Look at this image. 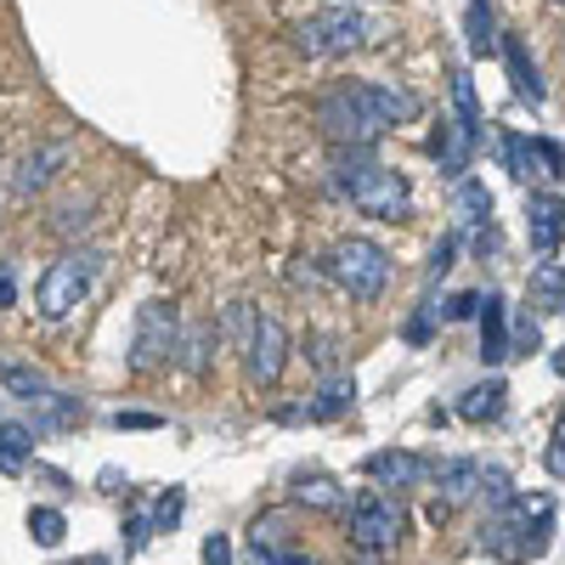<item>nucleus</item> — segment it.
Here are the masks:
<instances>
[{"instance_id":"72a5a7b5","label":"nucleus","mask_w":565,"mask_h":565,"mask_svg":"<svg viewBox=\"0 0 565 565\" xmlns=\"http://www.w3.org/2000/svg\"><path fill=\"white\" fill-rule=\"evenodd\" d=\"M452 260H458V238H441V244L430 249V266H424V282L447 277V271H452Z\"/></svg>"},{"instance_id":"de8ad7c7","label":"nucleus","mask_w":565,"mask_h":565,"mask_svg":"<svg viewBox=\"0 0 565 565\" xmlns=\"http://www.w3.org/2000/svg\"><path fill=\"white\" fill-rule=\"evenodd\" d=\"M351 7H356V0H351Z\"/></svg>"},{"instance_id":"cd10ccee","label":"nucleus","mask_w":565,"mask_h":565,"mask_svg":"<svg viewBox=\"0 0 565 565\" xmlns=\"http://www.w3.org/2000/svg\"><path fill=\"white\" fill-rule=\"evenodd\" d=\"M452 108H458V125L481 141V103H476V79L463 68H452Z\"/></svg>"},{"instance_id":"4468645a","label":"nucleus","mask_w":565,"mask_h":565,"mask_svg":"<svg viewBox=\"0 0 565 565\" xmlns=\"http://www.w3.org/2000/svg\"><path fill=\"white\" fill-rule=\"evenodd\" d=\"M68 164V148L63 141H52V148H34L23 164H18V175H12V193L18 199H34V193H45V186L57 181V170Z\"/></svg>"},{"instance_id":"2f4dec72","label":"nucleus","mask_w":565,"mask_h":565,"mask_svg":"<svg viewBox=\"0 0 565 565\" xmlns=\"http://www.w3.org/2000/svg\"><path fill=\"white\" fill-rule=\"evenodd\" d=\"M119 537H125V554H141V548L153 543V514H125Z\"/></svg>"},{"instance_id":"ddd939ff","label":"nucleus","mask_w":565,"mask_h":565,"mask_svg":"<svg viewBox=\"0 0 565 565\" xmlns=\"http://www.w3.org/2000/svg\"><path fill=\"white\" fill-rule=\"evenodd\" d=\"M498 52H503V68H509L514 97L537 108V103L548 97V85H543V74H537V63H532V52H526V40H521V34H503V40H498Z\"/></svg>"},{"instance_id":"a18cd8bd","label":"nucleus","mask_w":565,"mask_h":565,"mask_svg":"<svg viewBox=\"0 0 565 565\" xmlns=\"http://www.w3.org/2000/svg\"><path fill=\"white\" fill-rule=\"evenodd\" d=\"M554 373H559V380H565V351H554Z\"/></svg>"},{"instance_id":"f704fd0d","label":"nucleus","mask_w":565,"mask_h":565,"mask_svg":"<svg viewBox=\"0 0 565 565\" xmlns=\"http://www.w3.org/2000/svg\"><path fill=\"white\" fill-rule=\"evenodd\" d=\"M543 469L554 481H565V418H559V430H554V441L543 447Z\"/></svg>"},{"instance_id":"7ed1b4c3","label":"nucleus","mask_w":565,"mask_h":565,"mask_svg":"<svg viewBox=\"0 0 565 565\" xmlns=\"http://www.w3.org/2000/svg\"><path fill=\"white\" fill-rule=\"evenodd\" d=\"M548 537H554V503L537 492H514L509 503H498L487 514V526H481V548L503 565H526L537 554H548Z\"/></svg>"},{"instance_id":"4be33fe9","label":"nucleus","mask_w":565,"mask_h":565,"mask_svg":"<svg viewBox=\"0 0 565 565\" xmlns=\"http://www.w3.org/2000/svg\"><path fill=\"white\" fill-rule=\"evenodd\" d=\"M295 503H306V509H345L351 492L334 476H300L295 481Z\"/></svg>"},{"instance_id":"ea45409f","label":"nucleus","mask_w":565,"mask_h":565,"mask_svg":"<svg viewBox=\"0 0 565 565\" xmlns=\"http://www.w3.org/2000/svg\"><path fill=\"white\" fill-rule=\"evenodd\" d=\"M481 300H487V295H452V300H447V317H458V322H463V317H481Z\"/></svg>"},{"instance_id":"aec40b11","label":"nucleus","mask_w":565,"mask_h":565,"mask_svg":"<svg viewBox=\"0 0 565 565\" xmlns=\"http://www.w3.org/2000/svg\"><path fill=\"white\" fill-rule=\"evenodd\" d=\"M503 407H509V385H503V380H481V385L463 391L458 418H463V424H492V418H503Z\"/></svg>"},{"instance_id":"79ce46f5","label":"nucleus","mask_w":565,"mask_h":565,"mask_svg":"<svg viewBox=\"0 0 565 565\" xmlns=\"http://www.w3.org/2000/svg\"><path fill=\"white\" fill-rule=\"evenodd\" d=\"M271 565H317L311 554H300V548H277V559Z\"/></svg>"},{"instance_id":"f3484780","label":"nucleus","mask_w":565,"mask_h":565,"mask_svg":"<svg viewBox=\"0 0 565 565\" xmlns=\"http://www.w3.org/2000/svg\"><path fill=\"white\" fill-rule=\"evenodd\" d=\"M34 424L23 418H0V476H23L29 458H34Z\"/></svg>"},{"instance_id":"e433bc0d","label":"nucleus","mask_w":565,"mask_h":565,"mask_svg":"<svg viewBox=\"0 0 565 565\" xmlns=\"http://www.w3.org/2000/svg\"><path fill=\"white\" fill-rule=\"evenodd\" d=\"M537 159H543V175H565V148L548 136H537Z\"/></svg>"},{"instance_id":"5701e85b","label":"nucleus","mask_w":565,"mask_h":565,"mask_svg":"<svg viewBox=\"0 0 565 565\" xmlns=\"http://www.w3.org/2000/svg\"><path fill=\"white\" fill-rule=\"evenodd\" d=\"M0 385H7L18 402H40V396H52V380H45V373L40 367H29V362H7V367H0Z\"/></svg>"},{"instance_id":"6e6552de","label":"nucleus","mask_w":565,"mask_h":565,"mask_svg":"<svg viewBox=\"0 0 565 565\" xmlns=\"http://www.w3.org/2000/svg\"><path fill=\"white\" fill-rule=\"evenodd\" d=\"M402 526H407V514H402V503L385 498V492H362V498L351 503V543L367 548V554H391V548L402 543Z\"/></svg>"},{"instance_id":"b1692460","label":"nucleus","mask_w":565,"mask_h":565,"mask_svg":"<svg viewBox=\"0 0 565 565\" xmlns=\"http://www.w3.org/2000/svg\"><path fill=\"white\" fill-rule=\"evenodd\" d=\"M90 226H97V199H90V193H79V199L52 210V232H57V238H79V232H90Z\"/></svg>"},{"instance_id":"39448f33","label":"nucleus","mask_w":565,"mask_h":565,"mask_svg":"<svg viewBox=\"0 0 565 565\" xmlns=\"http://www.w3.org/2000/svg\"><path fill=\"white\" fill-rule=\"evenodd\" d=\"M367 18L351 7V0H340V7H322V12H311L306 23H295V45L306 57H351V52H362L367 45Z\"/></svg>"},{"instance_id":"f8f14e48","label":"nucleus","mask_w":565,"mask_h":565,"mask_svg":"<svg viewBox=\"0 0 565 565\" xmlns=\"http://www.w3.org/2000/svg\"><path fill=\"white\" fill-rule=\"evenodd\" d=\"M526 238H532V255H554L565 244V199L559 193H532L526 199Z\"/></svg>"},{"instance_id":"58836bf2","label":"nucleus","mask_w":565,"mask_h":565,"mask_svg":"<svg viewBox=\"0 0 565 565\" xmlns=\"http://www.w3.org/2000/svg\"><path fill=\"white\" fill-rule=\"evenodd\" d=\"M204 565H232V543H226L221 532L204 537Z\"/></svg>"},{"instance_id":"423d86ee","label":"nucleus","mask_w":565,"mask_h":565,"mask_svg":"<svg viewBox=\"0 0 565 565\" xmlns=\"http://www.w3.org/2000/svg\"><path fill=\"white\" fill-rule=\"evenodd\" d=\"M328 277H334L351 300H380L385 282H391V249L373 244V238H345L328 255Z\"/></svg>"},{"instance_id":"f03ea898","label":"nucleus","mask_w":565,"mask_h":565,"mask_svg":"<svg viewBox=\"0 0 565 565\" xmlns=\"http://www.w3.org/2000/svg\"><path fill=\"white\" fill-rule=\"evenodd\" d=\"M334 186L373 221H407L413 215V186L402 170L373 159V141L356 148H334Z\"/></svg>"},{"instance_id":"473e14b6","label":"nucleus","mask_w":565,"mask_h":565,"mask_svg":"<svg viewBox=\"0 0 565 565\" xmlns=\"http://www.w3.org/2000/svg\"><path fill=\"white\" fill-rule=\"evenodd\" d=\"M532 351H543L537 317H521V322H514V340H509V356H532Z\"/></svg>"},{"instance_id":"a211bd4d","label":"nucleus","mask_w":565,"mask_h":565,"mask_svg":"<svg viewBox=\"0 0 565 565\" xmlns=\"http://www.w3.org/2000/svg\"><path fill=\"white\" fill-rule=\"evenodd\" d=\"M476 322H481V362L498 367L509 356V311H503V295H487Z\"/></svg>"},{"instance_id":"6ab92c4d","label":"nucleus","mask_w":565,"mask_h":565,"mask_svg":"<svg viewBox=\"0 0 565 565\" xmlns=\"http://www.w3.org/2000/svg\"><path fill=\"white\" fill-rule=\"evenodd\" d=\"M79 418H85L79 396L52 391V396H40V402H34V436H63V430H74Z\"/></svg>"},{"instance_id":"c03bdc74","label":"nucleus","mask_w":565,"mask_h":565,"mask_svg":"<svg viewBox=\"0 0 565 565\" xmlns=\"http://www.w3.org/2000/svg\"><path fill=\"white\" fill-rule=\"evenodd\" d=\"M63 565H114L108 554H85V559H63Z\"/></svg>"},{"instance_id":"bb28decb","label":"nucleus","mask_w":565,"mask_h":565,"mask_svg":"<svg viewBox=\"0 0 565 565\" xmlns=\"http://www.w3.org/2000/svg\"><path fill=\"white\" fill-rule=\"evenodd\" d=\"M23 526H29V537H34L40 548H57V543L68 537V521H63V509H52V503H34Z\"/></svg>"},{"instance_id":"20e7f679","label":"nucleus","mask_w":565,"mask_h":565,"mask_svg":"<svg viewBox=\"0 0 565 565\" xmlns=\"http://www.w3.org/2000/svg\"><path fill=\"white\" fill-rule=\"evenodd\" d=\"M97 277H103V249H90V244L63 249L52 266L40 271V282H34V311L45 322H63L90 289H97Z\"/></svg>"},{"instance_id":"393cba45","label":"nucleus","mask_w":565,"mask_h":565,"mask_svg":"<svg viewBox=\"0 0 565 565\" xmlns=\"http://www.w3.org/2000/svg\"><path fill=\"white\" fill-rule=\"evenodd\" d=\"M469 52L476 57H492L498 52V18H492V0H469Z\"/></svg>"},{"instance_id":"2eb2a0df","label":"nucleus","mask_w":565,"mask_h":565,"mask_svg":"<svg viewBox=\"0 0 565 565\" xmlns=\"http://www.w3.org/2000/svg\"><path fill=\"white\" fill-rule=\"evenodd\" d=\"M351 402H356L351 373H322L317 396L306 402V418H317V424H334V418H345V413H351Z\"/></svg>"},{"instance_id":"c85d7f7f","label":"nucleus","mask_w":565,"mask_h":565,"mask_svg":"<svg viewBox=\"0 0 565 565\" xmlns=\"http://www.w3.org/2000/svg\"><path fill=\"white\" fill-rule=\"evenodd\" d=\"M532 300H543V311H559L565 306V277H559V266H537L532 271Z\"/></svg>"},{"instance_id":"a878e982","label":"nucleus","mask_w":565,"mask_h":565,"mask_svg":"<svg viewBox=\"0 0 565 565\" xmlns=\"http://www.w3.org/2000/svg\"><path fill=\"white\" fill-rule=\"evenodd\" d=\"M458 221L463 226H492V193H487V181H458Z\"/></svg>"},{"instance_id":"dca6fc26","label":"nucleus","mask_w":565,"mask_h":565,"mask_svg":"<svg viewBox=\"0 0 565 565\" xmlns=\"http://www.w3.org/2000/svg\"><path fill=\"white\" fill-rule=\"evenodd\" d=\"M476 148H481V141L469 136L463 125H441V130L430 136V153H436L441 175H463V170H469V159H476Z\"/></svg>"},{"instance_id":"0eeeda50","label":"nucleus","mask_w":565,"mask_h":565,"mask_svg":"<svg viewBox=\"0 0 565 565\" xmlns=\"http://www.w3.org/2000/svg\"><path fill=\"white\" fill-rule=\"evenodd\" d=\"M181 356V317L164 300H148L136 311V340H130V373H159Z\"/></svg>"},{"instance_id":"f257e3e1","label":"nucleus","mask_w":565,"mask_h":565,"mask_svg":"<svg viewBox=\"0 0 565 565\" xmlns=\"http://www.w3.org/2000/svg\"><path fill=\"white\" fill-rule=\"evenodd\" d=\"M424 114V103L407 85H385V79H356L340 85L317 103V130L334 148H356V141H380L385 130H402Z\"/></svg>"},{"instance_id":"c9c22d12","label":"nucleus","mask_w":565,"mask_h":565,"mask_svg":"<svg viewBox=\"0 0 565 565\" xmlns=\"http://www.w3.org/2000/svg\"><path fill=\"white\" fill-rule=\"evenodd\" d=\"M108 424H114V430H159L164 418H159V413H130V407H119Z\"/></svg>"},{"instance_id":"c756f323","label":"nucleus","mask_w":565,"mask_h":565,"mask_svg":"<svg viewBox=\"0 0 565 565\" xmlns=\"http://www.w3.org/2000/svg\"><path fill=\"white\" fill-rule=\"evenodd\" d=\"M215 340H221V334H215V328H193V334H186V340H181V351H186L181 362H186V367H193V373H210V351H215Z\"/></svg>"},{"instance_id":"49530a36","label":"nucleus","mask_w":565,"mask_h":565,"mask_svg":"<svg viewBox=\"0 0 565 565\" xmlns=\"http://www.w3.org/2000/svg\"><path fill=\"white\" fill-rule=\"evenodd\" d=\"M554 7H559V12H565V0H554Z\"/></svg>"},{"instance_id":"37998d69","label":"nucleus","mask_w":565,"mask_h":565,"mask_svg":"<svg viewBox=\"0 0 565 565\" xmlns=\"http://www.w3.org/2000/svg\"><path fill=\"white\" fill-rule=\"evenodd\" d=\"M97 481H103V492H125V487H130V481L119 476V469H103V476H97Z\"/></svg>"},{"instance_id":"9b49d317","label":"nucleus","mask_w":565,"mask_h":565,"mask_svg":"<svg viewBox=\"0 0 565 565\" xmlns=\"http://www.w3.org/2000/svg\"><path fill=\"white\" fill-rule=\"evenodd\" d=\"M367 481H380V487H424V481H436V463L424 458V452H407V447H385V452H373L367 458Z\"/></svg>"},{"instance_id":"9d476101","label":"nucleus","mask_w":565,"mask_h":565,"mask_svg":"<svg viewBox=\"0 0 565 565\" xmlns=\"http://www.w3.org/2000/svg\"><path fill=\"white\" fill-rule=\"evenodd\" d=\"M481 481H487V469H481L476 458H447V463H436V492H441V503L430 509V521L441 526L458 503L481 498Z\"/></svg>"},{"instance_id":"a19ab883","label":"nucleus","mask_w":565,"mask_h":565,"mask_svg":"<svg viewBox=\"0 0 565 565\" xmlns=\"http://www.w3.org/2000/svg\"><path fill=\"white\" fill-rule=\"evenodd\" d=\"M334 351H340L334 340H317V345H311V362H317L322 373H334Z\"/></svg>"},{"instance_id":"1a4fd4ad","label":"nucleus","mask_w":565,"mask_h":565,"mask_svg":"<svg viewBox=\"0 0 565 565\" xmlns=\"http://www.w3.org/2000/svg\"><path fill=\"white\" fill-rule=\"evenodd\" d=\"M244 367L255 385H277L289 367V328L277 317H249V340H244Z\"/></svg>"},{"instance_id":"7c9ffc66","label":"nucleus","mask_w":565,"mask_h":565,"mask_svg":"<svg viewBox=\"0 0 565 565\" xmlns=\"http://www.w3.org/2000/svg\"><path fill=\"white\" fill-rule=\"evenodd\" d=\"M181 509H186V492L170 487V492L153 503V532H175V526H181Z\"/></svg>"},{"instance_id":"4c0bfd02","label":"nucleus","mask_w":565,"mask_h":565,"mask_svg":"<svg viewBox=\"0 0 565 565\" xmlns=\"http://www.w3.org/2000/svg\"><path fill=\"white\" fill-rule=\"evenodd\" d=\"M12 306H18V266L0 260V311H12Z\"/></svg>"},{"instance_id":"412c9836","label":"nucleus","mask_w":565,"mask_h":565,"mask_svg":"<svg viewBox=\"0 0 565 565\" xmlns=\"http://www.w3.org/2000/svg\"><path fill=\"white\" fill-rule=\"evenodd\" d=\"M498 153H503V170L514 175V181H526L543 159H537V136H521V130H503L498 136Z\"/></svg>"}]
</instances>
